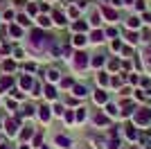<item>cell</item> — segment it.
<instances>
[{
    "instance_id": "obj_1",
    "label": "cell",
    "mask_w": 151,
    "mask_h": 149,
    "mask_svg": "<svg viewBox=\"0 0 151 149\" xmlns=\"http://www.w3.org/2000/svg\"><path fill=\"white\" fill-rule=\"evenodd\" d=\"M133 122L138 124V127H149L151 124V108H138V111L133 113Z\"/></svg>"
},
{
    "instance_id": "obj_2",
    "label": "cell",
    "mask_w": 151,
    "mask_h": 149,
    "mask_svg": "<svg viewBox=\"0 0 151 149\" xmlns=\"http://www.w3.org/2000/svg\"><path fill=\"white\" fill-rule=\"evenodd\" d=\"M32 45L38 48V50L45 48V45H47V36H45L41 30H34V32H32Z\"/></svg>"
},
{
    "instance_id": "obj_3",
    "label": "cell",
    "mask_w": 151,
    "mask_h": 149,
    "mask_svg": "<svg viewBox=\"0 0 151 149\" xmlns=\"http://www.w3.org/2000/svg\"><path fill=\"white\" fill-rule=\"evenodd\" d=\"M75 63H77V68H86V66H88V54H86V52H77Z\"/></svg>"
},
{
    "instance_id": "obj_4",
    "label": "cell",
    "mask_w": 151,
    "mask_h": 149,
    "mask_svg": "<svg viewBox=\"0 0 151 149\" xmlns=\"http://www.w3.org/2000/svg\"><path fill=\"white\" fill-rule=\"evenodd\" d=\"M101 14H104V16H106L108 20H117V12H115V9H111V7H101Z\"/></svg>"
},
{
    "instance_id": "obj_5",
    "label": "cell",
    "mask_w": 151,
    "mask_h": 149,
    "mask_svg": "<svg viewBox=\"0 0 151 149\" xmlns=\"http://www.w3.org/2000/svg\"><path fill=\"white\" fill-rule=\"evenodd\" d=\"M124 133H126V138H129V140H138V131H135V127H133V124H129V127H124Z\"/></svg>"
},
{
    "instance_id": "obj_6",
    "label": "cell",
    "mask_w": 151,
    "mask_h": 149,
    "mask_svg": "<svg viewBox=\"0 0 151 149\" xmlns=\"http://www.w3.org/2000/svg\"><path fill=\"white\" fill-rule=\"evenodd\" d=\"M95 102H97V104H106L108 102L106 93H104V90H97V93H95Z\"/></svg>"
},
{
    "instance_id": "obj_7",
    "label": "cell",
    "mask_w": 151,
    "mask_h": 149,
    "mask_svg": "<svg viewBox=\"0 0 151 149\" xmlns=\"http://www.w3.org/2000/svg\"><path fill=\"white\" fill-rule=\"evenodd\" d=\"M90 41H93V43H99V41H104V32L95 30L93 34H90Z\"/></svg>"
},
{
    "instance_id": "obj_8",
    "label": "cell",
    "mask_w": 151,
    "mask_h": 149,
    "mask_svg": "<svg viewBox=\"0 0 151 149\" xmlns=\"http://www.w3.org/2000/svg\"><path fill=\"white\" fill-rule=\"evenodd\" d=\"M5 127H7V133H12V136H14V133H16V127H18V122H16V120H7Z\"/></svg>"
},
{
    "instance_id": "obj_9",
    "label": "cell",
    "mask_w": 151,
    "mask_h": 149,
    "mask_svg": "<svg viewBox=\"0 0 151 149\" xmlns=\"http://www.w3.org/2000/svg\"><path fill=\"white\" fill-rule=\"evenodd\" d=\"M52 18H54V23H57V25H65V16H63L61 12H54Z\"/></svg>"
},
{
    "instance_id": "obj_10",
    "label": "cell",
    "mask_w": 151,
    "mask_h": 149,
    "mask_svg": "<svg viewBox=\"0 0 151 149\" xmlns=\"http://www.w3.org/2000/svg\"><path fill=\"white\" fill-rule=\"evenodd\" d=\"M9 86H12V77H2L0 79V90H7Z\"/></svg>"
},
{
    "instance_id": "obj_11",
    "label": "cell",
    "mask_w": 151,
    "mask_h": 149,
    "mask_svg": "<svg viewBox=\"0 0 151 149\" xmlns=\"http://www.w3.org/2000/svg\"><path fill=\"white\" fill-rule=\"evenodd\" d=\"M38 115H41V120H43V122H47V120H50V108H47V106H43V108H38Z\"/></svg>"
},
{
    "instance_id": "obj_12",
    "label": "cell",
    "mask_w": 151,
    "mask_h": 149,
    "mask_svg": "<svg viewBox=\"0 0 151 149\" xmlns=\"http://www.w3.org/2000/svg\"><path fill=\"white\" fill-rule=\"evenodd\" d=\"M108 81H111V79H108V74H104V72L97 74V84H99V86H106Z\"/></svg>"
},
{
    "instance_id": "obj_13",
    "label": "cell",
    "mask_w": 151,
    "mask_h": 149,
    "mask_svg": "<svg viewBox=\"0 0 151 149\" xmlns=\"http://www.w3.org/2000/svg\"><path fill=\"white\" fill-rule=\"evenodd\" d=\"M90 63H93L95 68H99V66H104V54H97V56H95V59H93Z\"/></svg>"
},
{
    "instance_id": "obj_14",
    "label": "cell",
    "mask_w": 151,
    "mask_h": 149,
    "mask_svg": "<svg viewBox=\"0 0 151 149\" xmlns=\"http://www.w3.org/2000/svg\"><path fill=\"white\" fill-rule=\"evenodd\" d=\"M20 86H23V88H32V86H34L32 77H23V79H20Z\"/></svg>"
},
{
    "instance_id": "obj_15",
    "label": "cell",
    "mask_w": 151,
    "mask_h": 149,
    "mask_svg": "<svg viewBox=\"0 0 151 149\" xmlns=\"http://www.w3.org/2000/svg\"><path fill=\"white\" fill-rule=\"evenodd\" d=\"M72 90H75V95H77V97H83V95L88 93V90H86L83 86H72Z\"/></svg>"
},
{
    "instance_id": "obj_16",
    "label": "cell",
    "mask_w": 151,
    "mask_h": 149,
    "mask_svg": "<svg viewBox=\"0 0 151 149\" xmlns=\"http://www.w3.org/2000/svg\"><path fill=\"white\" fill-rule=\"evenodd\" d=\"M133 113V104L131 102H124V108H122V115H131Z\"/></svg>"
},
{
    "instance_id": "obj_17",
    "label": "cell",
    "mask_w": 151,
    "mask_h": 149,
    "mask_svg": "<svg viewBox=\"0 0 151 149\" xmlns=\"http://www.w3.org/2000/svg\"><path fill=\"white\" fill-rule=\"evenodd\" d=\"M57 145H61L63 149H68V147H70V140H68V138H63V136H59V138H57Z\"/></svg>"
},
{
    "instance_id": "obj_18",
    "label": "cell",
    "mask_w": 151,
    "mask_h": 149,
    "mask_svg": "<svg viewBox=\"0 0 151 149\" xmlns=\"http://www.w3.org/2000/svg\"><path fill=\"white\" fill-rule=\"evenodd\" d=\"M45 95H47L50 99H54V97H57V90H54L52 86H45Z\"/></svg>"
},
{
    "instance_id": "obj_19",
    "label": "cell",
    "mask_w": 151,
    "mask_h": 149,
    "mask_svg": "<svg viewBox=\"0 0 151 149\" xmlns=\"http://www.w3.org/2000/svg\"><path fill=\"white\" fill-rule=\"evenodd\" d=\"M129 27H131V30H135V27H140V20L135 18V16H131V18H129Z\"/></svg>"
},
{
    "instance_id": "obj_20",
    "label": "cell",
    "mask_w": 151,
    "mask_h": 149,
    "mask_svg": "<svg viewBox=\"0 0 151 149\" xmlns=\"http://www.w3.org/2000/svg\"><path fill=\"white\" fill-rule=\"evenodd\" d=\"M126 41H129V43H138V34H135V32H129V34H126Z\"/></svg>"
},
{
    "instance_id": "obj_21",
    "label": "cell",
    "mask_w": 151,
    "mask_h": 149,
    "mask_svg": "<svg viewBox=\"0 0 151 149\" xmlns=\"http://www.w3.org/2000/svg\"><path fill=\"white\" fill-rule=\"evenodd\" d=\"M75 120H86V108H77V115Z\"/></svg>"
},
{
    "instance_id": "obj_22",
    "label": "cell",
    "mask_w": 151,
    "mask_h": 149,
    "mask_svg": "<svg viewBox=\"0 0 151 149\" xmlns=\"http://www.w3.org/2000/svg\"><path fill=\"white\" fill-rule=\"evenodd\" d=\"M86 43V36H83V34H77L75 36V45H83Z\"/></svg>"
},
{
    "instance_id": "obj_23",
    "label": "cell",
    "mask_w": 151,
    "mask_h": 149,
    "mask_svg": "<svg viewBox=\"0 0 151 149\" xmlns=\"http://www.w3.org/2000/svg\"><path fill=\"white\" fill-rule=\"evenodd\" d=\"M133 5H135V9H138V12H145V0H135Z\"/></svg>"
},
{
    "instance_id": "obj_24",
    "label": "cell",
    "mask_w": 151,
    "mask_h": 149,
    "mask_svg": "<svg viewBox=\"0 0 151 149\" xmlns=\"http://www.w3.org/2000/svg\"><path fill=\"white\" fill-rule=\"evenodd\" d=\"M95 122H97V124H108V118H104V115L99 113V115L95 118Z\"/></svg>"
},
{
    "instance_id": "obj_25",
    "label": "cell",
    "mask_w": 151,
    "mask_h": 149,
    "mask_svg": "<svg viewBox=\"0 0 151 149\" xmlns=\"http://www.w3.org/2000/svg\"><path fill=\"white\" fill-rule=\"evenodd\" d=\"M9 32H12V36H20V27H16V25H12Z\"/></svg>"
},
{
    "instance_id": "obj_26",
    "label": "cell",
    "mask_w": 151,
    "mask_h": 149,
    "mask_svg": "<svg viewBox=\"0 0 151 149\" xmlns=\"http://www.w3.org/2000/svg\"><path fill=\"white\" fill-rule=\"evenodd\" d=\"M108 149H120V142H117V138H113V140L108 142Z\"/></svg>"
},
{
    "instance_id": "obj_27",
    "label": "cell",
    "mask_w": 151,
    "mask_h": 149,
    "mask_svg": "<svg viewBox=\"0 0 151 149\" xmlns=\"http://www.w3.org/2000/svg\"><path fill=\"white\" fill-rule=\"evenodd\" d=\"M106 111H108V115H117V108H115L113 104H108V106H106Z\"/></svg>"
},
{
    "instance_id": "obj_28",
    "label": "cell",
    "mask_w": 151,
    "mask_h": 149,
    "mask_svg": "<svg viewBox=\"0 0 151 149\" xmlns=\"http://www.w3.org/2000/svg\"><path fill=\"white\" fill-rule=\"evenodd\" d=\"M75 30H77V32H81V30H86V23H81V20H79V23H75Z\"/></svg>"
},
{
    "instance_id": "obj_29",
    "label": "cell",
    "mask_w": 151,
    "mask_h": 149,
    "mask_svg": "<svg viewBox=\"0 0 151 149\" xmlns=\"http://www.w3.org/2000/svg\"><path fill=\"white\" fill-rule=\"evenodd\" d=\"M18 23L20 25H29V18H27V16H18Z\"/></svg>"
},
{
    "instance_id": "obj_30",
    "label": "cell",
    "mask_w": 151,
    "mask_h": 149,
    "mask_svg": "<svg viewBox=\"0 0 151 149\" xmlns=\"http://www.w3.org/2000/svg\"><path fill=\"white\" fill-rule=\"evenodd\" d=\"M61 84H63V86H75V81L70 79V77H65V79H63V81H61Z\"/></svg>"
},
{
    "instance_id": "obj_31",
    "label": "cell",
    "mask_w": 151,
    "mask_h": 149,
    "mask_svg": "<svg viewBox=\"0 0 151 149\" xmlns=\"http://www.w3.org/2000/svg\"><path fill=\"white\" fill-rule=\"evenodd\" d=\"M47 77L54 81V79H59V72H57V70H50V74H47Z\"/></svg>"
},
{
    "instance_id": "obj_32",
    "label": "cell",
    "mask_w": 151,
    "mask_h": 149,
    "mask_svg": "<svg viewBox=\"0 0 151 149\" xmlns=\"http://www.w3.org/2000/svg\"><path fill=\"white\" fill-rule=\"evenodd\" d=\"M32 136V127H25V131H23V138H29Z\"/></svg>"
},
{
    "instance_id": "obj_33",
    "label": "cell",
    "mask_w": 151,
    "mask_h": 149,
    "mask_svg": "<svg viewBox=\"0 0 151 149\" xmlns=\"http://www.w3.org/2000/svg\"><path fill=\"white\" fill-rule=\"evenodd\" d=\"M65 122H75V115H72V113H70V111L65 113Z\"/></svg>"
},
{
    "instance_id": "obj_34",
    "label": "cell",
    "mask_w": 151,
    "mask_h": 149,
    "mask_svg": "<svg viewBox=\"0 0 151 149\" xmlns=\"http://www.w3.org/2000/svg\"><path fill=\"white\" fill-rule=\"evenodd\" d=\"M38 23H41V25H43V27H45V25H50V20L45 18V16H41V18H38Z\"/></svg>"
},
{
    "instance_id": "obj_35",
    "label": "cell",
    "mask_w": 151,
    "mask_h": 149,
    "mask_svg": "<svg viewBox=\"0 0 151 149\" xmlns=\"http://www.w3.org/2000/svg\"><path fill=\"white\" fill-rule=\"evenodd\" d=\"M5 70H14V61H5Z\"/></svg>"
},
{
    "instance_id": "obj_36",
    "label": "cell",
    "mask_w": 151,
    "mask_h": 149,
    "mask_svg": "<svg viewBox=\"0 0 151 149\" xmlns=\"http://www.w3.org/2000/svg\"><path fill=\"white\" fill-rule=\"evenodd\" d=\"M142 20H145V23H151V14H142Z\"/></svg>"
},
{
    "instance_id": "obj_37",
    "label": "cell",
    "mask_w": 151,
    "mask_h": 149,
    "mask_svg": "<svg viewBox=\"0 0 151 149\" xmlns=\"http://www.w3.org/2000/svg\"><path fill=\"white\" fill-rule=\"evenodd\" d=\"M113 50H122V43H120V41H113Z\"/></svg>"
}]
</instances>
